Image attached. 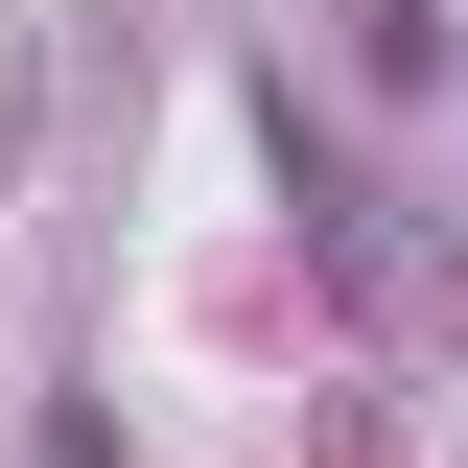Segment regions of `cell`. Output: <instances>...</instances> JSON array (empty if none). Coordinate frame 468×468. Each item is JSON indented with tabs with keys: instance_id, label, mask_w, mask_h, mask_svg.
<instances>
[{
	"instance_id": "obj_1",
	"label": "cell",
	"mask_w": 468,
	"mask_h": 468,
	"mask_svg": "<svg viewBox=\"0 0 468 468\" xmlns=\"http://www.w3.org/2000/svg\"><path fill=\"white\" fill-rule=\"evenodd\" d=\"M282 187H304V258H328L375 328H445V304H468V282H445V234H421L375 165H351V141H304V94H282Z\"/></svg>"
}]
</instances>
